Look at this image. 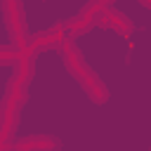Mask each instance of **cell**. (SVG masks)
Returning <instances> with one entry per match:
<instances>
[{"label": "cell", "mask_w": 151, "mask_h": 151, "mask_svg": "<svg viewBox=\"0 0 151 151\" xmlns=\"http://www.w3.org/2000/svg\"><path fill=\"white\" fill-rule=\"evenodd\" d=\"M101 7H104V5H101L99 0H87V2L76 12V17L66 19V33H68V38L78 40L80 35H85L87 31H92V28L97 26V19H99Z\"/></svg>", "instance_id": "cell-3"}, {"label": "cell", "mask_w": 151, "mask_h": 151, "mask_svg": "<svg viewBox=\"0 0 151 151\" xmlns=\"http://www.w3.org/2000/svg\"><path fill=\"white\" fill-rule=\"evenodd\" d=\"M12 149H17V151H59L61 139L54 134H28V137L14 139Z\"/></svg>", "instance_id": "cell-6"}, {"label": "cell", "mask_w": 151, "mask_h": 151, "mask_svg": "<svg viewBox=\"0 0 151 151\" xmlns=\"http://www.w3.org/2000/svg\"><path fill=\"white\" fill-rule=\"evenodd\" d=\"M59 54H61V64L64 68L68 71V76L83 87V92L87 94L90 101L94 104H106L109 101V87L104 85V80L97 76V71L87 64V59L83 57L80 47L76 45L73 38H68L61 47H59Z\"/></svg>", "instance_id": "cell-1"}, {"label": "cell", "mask_w": 151, "mask_h": 151, "mask_svg": "<svg viewBox=\"0 0 151 151\" xmlns=\"http://www.w3.org/2000/svg\"><path fill=\"white\" fill-rule=\"evenodd\" d=\"M66 40H68L66 21H57V24H52L50 28H45V31H40V33H33L26 50H28L31 54L47 52V50H59Z\"/></svg>", "instance_id": "cell-4"}, {"label": "cell", "mask_w": 151, "mask_h": 151, "mask_svg": "<svg viewBox=\"0 0 151 151\" xmlns=\"http://www.w3.org/2000/svg\"><path fill=\"white\" fill-rule=\"evenodd\" d=\"M19 54H21V50L19 47H5V45H0V66H12L17 59H19Z\"/></svg>", "instance_id": "cell-8"}, {"label": "cell", "mask_w": 151, "mask_h": 151, "mask_svg": "<svg viewBox=\"0 0 151 151\" xmlns=\"http://www.w3.org/2000/svg\"><path fill=\"white\" fill-rule=\"evenodd\" d=\"M12 76L26 85H31L33 76H35V54H31L28 50H21L19 59L12 64Z\"/></svg>", "instance_id": "cell-7"}, {"label": "cell", "mask_w": 151, "mask_h": 151, "mask_svg": "<svg viewBox=\"0 0 151 151\" xmlns=\"http://www.w3.org/2000/svg\"><path fill=\"white\" fill-rule=\"evenodd\" d=\"M26 101H28V85L17 80L14 76H9L2 101H0V151L12 149Z\"/></svg>", "instance_id": "cell-2"}, {"label": "cell", "mask_w": 151, "mask_h": 151, "mask_svg": "<svg viewBox=\"0 0 151 151\" xmlns=\"http://www.w3.org/2000/svg\"><path fill=\"white\" fill-rule=\"evenodd\" d=\"M99 2H101V5H113L116 0H99Z\"/></svg>", "instance_id": "cell-10"}, {"label": "cell", "mask_w": 151, "mask_h": 151, "mask_svg": "<svg viewBox=\"0 0 151 151\" xmlns=\"http://www.w3.org/2000/svg\"><path fill=\"white\" fill-rule=\"evenodd\" d=\"M142 7H146V9H151V0H137Z\"/></svg>", "instance_id": "cell-9"}, {"label": "cell", "mask_w": 151, "mask_h": 151, "mask_svg": "<svg viewBox=\"0 0 151 151\" xmlns=\"http://www.w3.org/2000/svg\"><path fill=\"white\" fill-rule=\"evenodd\" d=\"M97 26L109 28V31H113V33H118V35H132V33L137 31L134 21H132L125 12L116 9L113 5H104V7H101L99 19H97Z\"/></svg>", "instance_id": "cell-5"}]
</instances>
